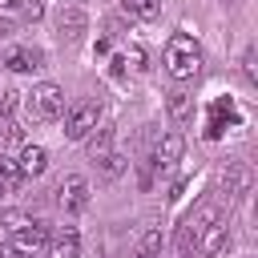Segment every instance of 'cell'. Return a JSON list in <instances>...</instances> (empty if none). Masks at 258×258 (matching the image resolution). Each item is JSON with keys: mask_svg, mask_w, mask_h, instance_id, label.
<instances>
[{"mask_svg": "<svg viewBox=\"0 0 258 258\" xmlns=\"http://www.w3.org/2000/svg\"><path fill=\"white\" fill-rule=\"evenodd\" d=\"M165 73H169L173 81L198 77V73H202V44H198L194 36H185V32L169 36V44H165Z\"/></svg>", "mask_w": 258, "mask_h": 258, "instance_id": "cell-1", "label": "cell"}, {"mask_svg": "<svg viewBox=\"0 0 258 258\" xmlns=\"http://www.w3.org/2000/svg\"><path fill=\"white\" fill-rule=\"evenodd\" d=\"M64 113V89L52 85V81H40L28 97H24V117L32 125H44V121H56Z\"/></svg>", "mask_w": 258, "mask_h": 258, "instance_id": "cell-2", "label": "cell"}, {"mask_svg": "<svg viewBox=\"0 0 258 258\" xmlns=\"http://www.w3.org/2000/svg\"><path fill=\"white\" fill-rule=\"evenodd\" d=\"M218 218H226V214H222V206H218V202H202V206H198V214H189V218L177 226V250H181V254H189V250L198 246V234H202L210 222H218Z\"/></svg>", "mask_w": 258, "mask_h": 258, "instance_id": "cell-3", "label": "cell"}, {"mask_svg": "<svg viewBox=\"0 0 258 258\" xmlns=\"http://www.w3.org/2000/svg\"><path fill=\"white\" fill-rule=\"evenodd\" d=\"M97 125H101V101H81L64 117V137L69 141H89L97 133Z\"/></svg>", "mask_w": 258, "mask_h": 258, "instance_id": "cell-4", "label": "cell"}, {"mask_svg": "<svg viewBox=\"0 0 258 258\" xmlns=\"http://www.w3.org/2000/svg\"><path fill=\"white\" fill-rule=\"evenodd\" d=\"M56 202H60V210L64 214H77V210H85L89 206V181L85 177H64L60 181V189H56Z\"/></svg>", "mask_w": 258, "mask_h": 258, "instance_id": "cell-5", "label": "cell"}, {"mask_svg": "<svg viewBox=\"0 0 258 258\" xmlns=\"http://www.w3.org/2000/svg\"><path fill=\"white\" fill-rule=\"evenodd\" d=\"M44 242H48V226L32 218L28 226H20V230H12V242H8V246H12L16 254H36V250H40Z\"/></svg>", "mask_w": 258, "mask_h": 258, "instance_id": "cell-6", "label": "cell"}, {"mask_svg": "<svg viewBox=\"0 0 258 258\" xmlns=\"http://www.w3.org/2000/svg\"><path fill=\"white\" fill-rule=\"evenodd\" d=\"M181 153H185V137H181V133H165V137L157 141V149H153V165H157V169H169V165L181 161Z\"/></svg>", "mask_w": 258, "mask_h": 258, "instance_id": "cell-7", "label": "cell"}, {"mask_svg": "<svg viewBox=\"0 0 258 258\" xmlns=\"http://www.w3.org/2000/svg\"><path fill=\"white\" fill-rule=\"evenodd\" d=\"M16 169H20V177H40L48 169V149L44 145H24L20 157H16Z\"/></svg>", "mask_w": 258, "mask_h": 258, "instance_id": "cell-8", "label": "cell"}, {"mask_svg": "<svg viewBox=\"0 0 258 258\" xmlns=\"http://www.w3.org/2000/svg\"><path fill=\"white\" fill-rule=\"evenodd\" d=\"M226 242H230V234H226V218H218V222H210L202 234H198V254H218V250H226Z\"/></svg>", "mask_w": 258, "mask_h": 258, "instance_id": "cell-9", "label": "cell"}, {"mask_svg": "<svg viewBox=\"0 0 258 258\" xmlns=\"http://www.w3.org/2000/svg\"><path fill=\"white\" fill-rule=\"evenodd\" d=\"M44 258H85L81 254V238H77V230L69 226V230H60L52 242H48V254Z\"/></svg>", "mask_w": 258, "mask_h": 258, "instance_id": "cell-10", "label": "cell"}, {"mask_svg": "<svg viewBox=\"0 0 258 258\" xmlns=\"http://www.w3.org/2000/svg\"><path fill=\"white\" fill-rule=\"evenodd\" d=\"M4 64L12 73H28V69H40L44 64V52L40 48H8L4 52Z\"/></svg>", "mask_w": 258, "mask_h": 258, "instance_id": "cell-11", "label": "cell"}, {"mask_svg": "<svg viewBox=\"0 0 258 258\" xmlns=\"http://www.w3.org/2000/svg\"><path fill=\"white\" fill-rule=\"evenodd\" d=\"M56 24H60V32H64L69 40H77V36L85 32V12H81V8H60V20H56Z\"/></svg>", "mask_w": 258, "mask_h": 258, "instance_id": "cell-12", "label": "cell"}, {"mask_svg": "<svg viewBox=\"0 0 258 258\" xmlns=\"http://www.w3.org/2000/svg\"><path fill=\"white\" fill-rule=\"evenodd\" d=\"M250 165H230L226 169V194H250Z\"/></svg>", "mask_w": 258, "mask_h": 258, "instance_id": "cell-13", "label": "cell"}, {"mask_svg": "<svg viewBox=\"0 0 258 258\" xmlns=\"http://www.w3.org/2000/svg\"><path fill=\"white\" fill-rule=\"evenodd\" d=\"M121 8L129 16H137V20H153L161 12V0H121Z\"/></svg>", "mask_w": 258, "mask_h": 258, "instance_id": "cell-14", "label": "cell"}, {"mask_svg": "<svg viewBox=\"0 0 258 258\" xmlns=\"http://www.w3.org/2000/svg\"><path fill=\"white\" fill-rule=\"evenodd\" d=\"M189 113H194V101H189L181 89H177V93H169V117L185 125V121H189Z\"/></svg>", "mask_w": 258, "mask_h": 258, "instance_id": "cell-15", "label": "cell"}, {"mask_svg": "<svg viewBox=\"0 0 258 258\" xmlns=\"http://www.w3.org/2000/svg\"><path fill=\"white\" fill-rule=\"evenodd\" d=\"M109 145H113V129L105 125V129L89 141V157H93V161H105V157H109Z\"/></svg>", "mask_w": 258, "mask_h": 258, "instance_id": "cell-16", "label": "cell"}, {"mask_svg": "<svg viewBox=\"0 0 258 258\" xmlns=\"http://www.w3.org/2000/svg\"><path fill=\"white\" fill-rule=\"evenodd\" d=\"M0 145H20V125L12 117H0Z\"/></svg>", "mask_w": 258, "mask_h": 258, "instance_id": "cell-17", "label": "cell"}, {"mask_svg": "<svg viewBox=\"0 0 258 258\" xmlns=\"http://www.w3.org/2000/svg\"><path fill=\"white\" fill-rule=\"evenodd\" d=\"M121 69H129V73H145V52H141V48H129V52L121 56Z\"/></svg>", "mask_w": 258, "mask_h": 258, "instance_id": "cell-18", "label": "cell"}, {"mask_svg": "<svg viewBox=\"0 0 258 258\" xmlns=\"http://www.w3.org/2000/svg\"><path fill=\"white\" fill-rule=\"evenodd\" d=\"M157 250H161V234H157V230H145V238H141L137 254H153V258H157Z\"/></svg>", "mask_w": 258, "mask_h": 258, "instance_id": "cell-19", "label": "cell"}, {"mask_svg": "<svg viewBox=\"0 0 258 258\" xmlns=\"http://www.w3.org/2000/svg\"><path fill=\"white\" fill-rule=\"evenodd\" d=\"M20 16H24V20H40V16H44V4H40V0H20Z\"/></svg>", "mask_w": 258, "mask_h": 258, "instance_id": "cell-20", "label": "cell"}, {"mask_svg": "<svg viewBox=\"0 0 258 258\" xmlns=\"http://www.w3.org/2000/svg\"><path fill=\"white\" fill-rule=\"evenodd\" d=\"M0 181H20V169L12 157H0Z\"/></svg>", "mask_w": 258, "mask_h": 258, "instance_id": "cell-21", "label": "cell"}, {"mask_svg": "<svg viewBox=\"0 0 258 258\" xmlns=\"http://www.w3.org/2000/svg\"><path fill=\"white\" fill-rule=\"evenodd\" d=\"M101 165H105V173H109V177H117V173L125 169V157H117V153H109V157H105Z\"/></svg>", "mask_w": 258, "mask_h": 258, "instance_id": "cell-22", "label": "cell"}, {"mask_svg": "<svg viewBox=\"0 0 258 258\" xmlns=\"http://www.w3.org/2000/svg\"><path fill=\"white\" fill-rule=\"evenodd\" d=\"M28 222H32L28 214H16V210H12V214H4V226H8V230H20V226H28Z\"/></svg>", "mask_w": 258, "mask_h": 258, "instance_id": "cell-23", "label": "cell"}, {"mask_svg": "<svg viewBox=\"0 0 258 258\" xmlns=\"http://www.w3.org/2000/svg\"><path fill=\"white\" fill-rule=\"evenodd\" d=\"M137 258H153V254H137Z\"/></svg>", "mask_w": 258, "mask_h": 258, "instance_id": "cell-24", "label": "cell"}, {"mask_svg": "<svg viewBox=\"0 0 258 258\" xmlns=\"http://www.w3.org/2000/svg\"><path fill=\"white\" fill-rule=\"evenodd\" d=\"M0 194H4V185H0Z\"/></svg>", "mask_w": 258, "mask_h": 258, "instance_id": "cell-25", "label": "cell"}]
</instances>
